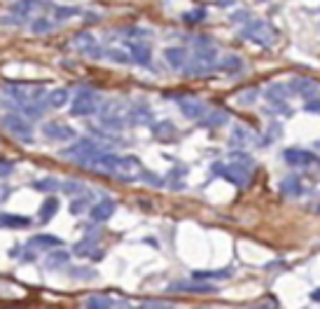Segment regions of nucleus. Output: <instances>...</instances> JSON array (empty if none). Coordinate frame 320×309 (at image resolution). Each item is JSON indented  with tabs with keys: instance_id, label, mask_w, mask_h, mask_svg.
Wrapping results in <instances>:
<instances>
[{
	"instance_id": "36",
	"label": "nucleus",
	"mask_w": 320,
	"mask_h": 309,
	"mask_svg": "<svg viewBox=\"0 0 320 309\" xmlns=\"http://www.w3.org/2000/svg\"><path fill=\"white\" fill-rule=\"evenodd\" d=\"M45 108H47V101H35V103H28V106H21V110H24L26 117H43Z\"/></svg>"
},
{
	"instance_id": "3",
	"label": "nucleus",
	"mask_w": 320,
	"mask_h": 309,
	"mask_svg": "<svg viewBox=\"0 0 320 309\" xmlns=\"http://www.w3.org/2000/svg\"><path fill=\"white\" fill-rule=\"evenodd\" d=\"M213 171L222 176L224 181H229L236 188H243L250 181V171H253V162H234V164H213Z\"/></svg>"
},
{
	"instance_id": "6",
	"label": "nucleus",
	"mask_w": 320,
	"mask_h": 309,
	"mask_svg": "<svg viewBox=\"0 0 320 309\" xmlns=\"http://www.w3.org/2000/svg\"><path fill=\"white\" fill-rule=\"evenodd\" d=\"M0 127L5 129L10 136L24 141V143L33 141V127H30V122L24 120V115H19V113H7V115H3L0 117Z\"/></svg>"
},
{
	"instance_id": "1",
	"label": "nucleus",
	"mask_w": 320,
	"mask_h": 309,
	"mask_svg": "<svg viewBox=\"0 0 320 309\" xmlns=\"http://www.w3.org/2000/svg\"><path fill=\"white\" fill-rule=\"evenodd\" d=\"M103 152H105V150H103L101 146H96L91 139H79L75 146L61 150V155L68 157V159H73V162H77L79 166H87V169H89L91 162H94L98 155H103Z\"/></svg>"
},
{
	"instance_id": "7",
	"label": "nucleus",
	"mask_w": 320,
	"mask_h": 309,
	"mask_svg": "<svg viewBox=\"0 0 320 309\" xmlns=\"http://www.w3.org/2000/svg\"><path fill=\"white\" fill-rule=\"evenodd\" d=\"M98 122H101L105 129L110 131H119L124 127V120H122V110H119V103L117 101H105L98 108Z\"/></svg>"
},
{
	"instance_id": "9",
	"label": "nucleus",
	"mask_w": 320,
	"mask_h": 309,
	"mask_svg": "<svg viewBox=\"0 0 320 309\" xmlns=\"http://www.w3.org/2000/svg\"><path fill=\"white\" fill-rule=\"evenodd\" d=\"M73 45L79 54H87L89 59H103V56H105V49L98 45V40L91 36V33H77Z\"/></svg>"
},
{
	"instance_id": "11",
	"label": "nucleus",
	"mask_w": 320,
	"mask_h": 309,
	"mask_svg": "<svg viewBox=\"0 0 320 309\" xmlns=\"http://www.w3.org/2000/svg\"><path fill=\"white\" fill-rule=\"evenodd\" d=\"M169 293H215L218 286L206 284V281H196V279H185V281H173L166 288Z\"/></svg>"
},
{
	"instance_id": "30",
	"label": "nucleus",
	"mask_w": 320,
	"mask_h": 309,
	"mask_svg": "<svg viewBox=\"0 0 320 309\" xmlns=\"http://www.w3.org/2000/svg\"><path fill=\"white\" fill-rule=\"evenodd\" d=\"M56 211H59V199H56V197H47V199L43 201V206H40V213H37V216H40L43 223H49V220L54 218Z\"/></svg>"
},
{
	"instance_id": "47",
	"label": "nucleus",
	"mask_w": 320,
	"mask_h": 309,
	"mask_svg": "<svg viewBox=\"0 0 320 309\" xmlns=\"http://www.w3.org/2000/svg\"><path fill=\"white\" fill-rule=\"evenodd\" d=\"M306 113H318L320 115V98H311V101H306Z\"/></svg>"
},
{
	"instance_id": "46",
	"label": "nucleus",
	"mask_w": 320,
	"mask_h": 309,
	"mask_svg": "<svg viewBox=\"0 0 320 309\" xmlns=\"http://www.w3.org/2000/svg\"><path fill=\"white\" fill-rule=\"evenodd\" d=\"M14 171V164L7 162V159H0V176H10Z\"/></svg>"
},
{
	"instance_id": "51",
	"label": "nucleus",
	"mask_w": 320,
	"mask_h": 309,
	"mask_svg": "<svg viewBox=\"0 0 320 309\" xmlns=\"http://www.w3.org/2000/svg\"><path fill=\"white\" fill-rule=\"evenodd\" d=\"M311 300H313V302H320V288H315V291L311 293Z\"/></svg>"
},
{
	"instance_id": "27",
	"label": "nucleus",
	"mask_w": 320,
	"mask_h": 309,
	"mask_svg": "<svg viewBox=\"0 0 320 309\" xmlns=\"http://www.w3.org/2000/svg\"><path fill=\"white\" fill-rule=\"evenodd\" d=\"M281 192L283 194H290V197H302L304 194V185L297 176H288L281 181Z\"/></svg>"
},
{
	"instance_id": "8",
	"label": "nucleus",
	"mask_w": 320,
	"mask_h": 309,
	"mask_svg": "<svg viewBox=\"0 0 320 309\" xmlns=\"http://www.w3.org/2000/svg\"><path fill=\"white\" fill-rule=\"evenodd\" d=\"M119 164H122V157H119V155L105 150L103 155H98V157L91 162L89 169L94 171V174H101V176H117V171H119Z\"/></svg>"
},
{
	"instance_id": "37",
	"label": "nucleus",
	"mask_w": 320,
	"mask_h": 309,
	"mask_svg": "<svg viewBox=\"0 0 320 309\" xmlns=\"http://www.w3.org/2000/svg\"><path fill=\"white\" fill-rule=\"evenodd\" d=\"M85 309H112V300L110 297H103V295H91L87 300Z\"/></svg>"
},
{
	"instance_id": "34",
	"label": "nucleus",
	"mask_w": 320,
	"mask_h": 309,
	"mask_svg": "<svg viewBox=\"0 0 320 309\" xmlns=\"http://www.w3.org/2000/svg\"><path fill=\"white\" fill-rule=\"evenodd\" d=\"M231 277V269H213V272H194L192 279L196 281H208V279H229Z\"/></svg>"
},
{
	"instance_id": "28",
	"label": "nucleus",
	"mask_w": 320,
	"mask_h": 309,
	"mask_svg": "<svg viewBox=\"0 0 320 309\" xmlns=\"http://www.w3.org/2000/svg\"><path fill=\"white\" fill-rule=\"evenodd\" d=\"M68 260H70V255H68V251L63 249H56L54 253L47 255V260H45V267L47 269H61V267H66Z\"/></svg>"
},
{
	"instance_id": "35",
	"label": "nucleus",
	"mask_w": 320,
	"mask_h": 309,
	"mask_svg": "<svg viewBox=\"0 0 320 309\" xmlns=\"http://www.w3.org/2000/svg\"><path fill=\"white\" fill-rule=\"evenodd\" d=\"M238 143H241V148H248L253 143V133L243 127H236L234 131H231V146H238Z\"/></svg>"
},
{
	"instance_id": "23",
	"label": "nucleus",
	"mask_w": 320,
	"mask_h": 309,
	"mask_svg": "<svg viewBox=\"0 0 320 309\" xmlns=\"http://www.w3.org/2000/svg\"><path fill=\"white\" fill-rule=\"evenodd\" d=\"M288 89H290V87L281 85V82H273V85H269L264 89V98L271 103H285V98L292 94V91H288Z\"/></svg>"
},
{
	"instance_id": "43",
	"label": "nucleus",
	"mask_w": 320,
	"mask_h": 309,
	"mask_svg": "<svg viewBox=\"0 0 320 309\" xmlns=\"http://www.w3.org/2000/svg\"><path fill=\"white\" fill-rule=\"evenodd\" d=\"M206 19V10L204 7H199V10H192V12H185L182 14V21L185 24H201Z\"/></svg>"
},
{
	"instance_id": "14",
	"label": "nucleus",
	"mask_w": 320,
	"mask_h": 309,
	"mask_svg": "<svg viewBox=\"0 0 320 309\" xmlns=\"http://www.w3.org/2000/svg\"><path fill=\"white\" fill-rule=\"evenodd\" d=\"M283 157L290 166H311V164L318 162V157H315L313 152L304 150V148H288V150L283 152Z\"/></svg>"
},
{
	"instance_id": "53",
	"label": "nucleus",
	"mask_w": 320,
	"mask_h": 309,
	"mask_svg": "<svg viewBox=\"0 0 320 309\" xmlns=\"http://www.w3.org/2000/svg\"><path fill=\"white\" fill-rule=\"evenodd\" d=\"M315 211H318V213H320V206H315Z\"/></svg>"
},
{
	"instance_id": "44",
	"label": "nucleus",
	"mask_w": 320,
	"mask_h": 309,
	"mask_svg": "<svg viewBox=\"0 0 320 309\" xmlns=\"http://www.w3.org/2000/svg\"><path fill=\"white\" fill-rule=\"evenodd\" d=\"M257 94H260V89H248L246 94H241V96H238V101H241L243 106H248V103H253L255 98H257Z\"/></svg>"
},
{
	"instance_id": "17",
	"label": "nucleus",
	"mask_w": 320,
	"mask_h": 309,
	"mask_svg": "<svg viewBox=\"0 0 320 309\" xmlns=\"http://www.w3.org/2000/svg\"><path fill=\"white\" fill-rule=\"evenodd\" d=\"M140 174H143V166H140L138 159L131 157V155L122 157L119 171H117V178L119 181H136V178H140Z\"/></svg>"
},
{
	"instance_id": "26",
	"label": "nucleus",
	"mask_w": 320,
	"mask_h": 309,
	"mask_svg": "<svg viewBox=\"0 0 320 309\" xmlns=\"http://www.w3.org/2000/svg\"><path fill=\"white\" fill-rule=\"evenodd\" d=\"M175 124L169 120H164V122H157V124H152V136L159 141H173L175 139Z\"/></svg>"
},
{
	"instance_id": "50",
	"label": "nucleus",
	"mask_w": 320,
	"mask_h": 309,
	"mask_svg": "<svg viewBox=\"0 0 320 309\" xmlns=\"http://www.w3.org/2000/svg\"><path fill=\"white\" fill-rule=\"evenodd\" d=\"M98 19H101V17H96L94 12H89V14L85 17V21H87V24H94V21H98Z\"/></svg>"
},
{
	"instance_id": "2",
	"label": "nucleus",
	"mask_w": 320,
	"mask_h": 309,
	"mask_svg": "<svg viewBox=\"0 0 320 309\" xmlns=\"http://www.w3.org/2000/svg\"><path fill=\"white\" fill-rule=\"evenodd\" d=\"M238 38L253 40V43L262 45V47H269V45H273V40H276V30L266 24V21H262V19H253V21L246 24V28L238 30Z\"/></svg>"
},
{
	"instance_id": "32",
	"label": "nucleus",
	"mask_w": 320,
	"mask_h": 309,
	"mask_svg": "<svg viewBox=\"0 0 320 309\" xmlns=\"http://www.w3.org/2000/svg\"><path fill=\"white\" fill-rule=\"evenodd\" d=\"M61 185H63V183H61L59 178H54V176L40 178V181L33 183V188L40 190V192H56V190H61Z\"/></svg>"
},
{
	"instance_id": "38",
	"label": "nucleus",
	"mask_w": 320,
	"mask_h": 309,
	"mask_svg": "<svg viewBox=\"0 0 320 309\" xmlns=\"http://www.w3.org/2000/svg\"><path fill=\"white\" fill-rule=\"evenodd\" d=\"M105 56H108L110 61H115V63H131V54H127V52L119 47H110L108 52H105Z\"/></svg>"
},
{
	"instance_id": "20",
	"label": "nucleus",
	"mask_w": 320,
	"mask_h": 309,
	"mask_svg": "<svg viewBox=\"0 0 320 309\" xmlns=\"http://www.w3.org/2000/svg\"><path fill=\"white\" fill-rule=\"evenodd\" d=\"M61 244H63V239H59V236H54V234H37L26 244V249L47 251V249H59Z\"/></svg>"
},
{
	"instance_id": "19",
	"label": "nucleus",
	"mask_w": 320,
	"mask_h": 309,
	"mask_svg": "<svg viewBox=\"0 0 320 309\" xmlns=\"http://www.w3.org/2000/svg\"><path fill=\"white\" fill-rule=\"evenodd\" d=\"M164 56L169 61V66L175 68V71H185L189 63V54L185 47H166L164 49Z\"/></svg>"
},
{
	"instance_id": "33",
	"label": "nucleus",
	"mask_w": 320,
	"mask_h": 309,
	"mask_svg": "<svg viewBox=\"0 0 320 309\" xmlns=\"http://www.w3.org/2000/svg\"><path fill=\"white\" fill-rule=\"evenodd\" d=\"M98 244V236H91V234H87L82 242L75 246V253L79 255V258H85V255H94V246Z\"/></svg>"
},
{
	"instance_id": "42",
	"label": "nucleus",
	"mask_w": 320,
	"mask_h": 309,
	"mask_svg": "<svg viewBox=\"0 0 320 309\" xmlns=\"http://www.w3.org/2000/svg\"><path fill=\"white\" fill-rule=\"evenodd\" d=\"M61 190H63L66 194H85L87 192L82 181H66L63 185H61Z\"/></svg>"
},
{
	"instance_id": "45",
	"label": "nucleus",
	"mask_w": 320,
	"mask_h": 309,
	"mask_svg": "<svg viewBox=\"0 0 320 309\" xmlns=\"http://www.w3.org/2000/svg\"><path fill=\"white\" fill-rule=\"evenodd\" d=\"M140 178H143V181H147V183H152L154 188H162V178H159V176H154V174H150V171H145V169H143Z\"/></svg>"
},
{
	"instance_id": "31",
	"label": "nucleus",
	"mask_w": 320,
	"mask_h": 309,
	"mask_svg": "<svg viewBox=\"0 0 320 309\" xmlns=\"http://www.w3.org/2000/svg\"><path fill=\"white\" fill-rule=\"evenodd\" d=\"M68 98H70V94H68V89H52L47 94V106H52V108H63L68 103Z\"/></svg>"
},
{
	"instance_id": "25",
	"label": "nucleus",
	"mask_w": 320,
	"mask_h": 309,
	"mask_svg": "<svg viewBox=\"0 0 320 309\" xmlns=\"http://www.w3.org/2000/svg\"><path fill=\"white\" fill-rule=\"evenodd\" d=\"M229 122V113L227 110H208V115L201 120V127L206 129H215V127H222Z\"/></svg>"
},
{
	"instance_id": "48",
	"label": "nucleus",
	"mask_w": 320,
	"mask_h": 309,
	"mask_svg": "<svg viewBox=\"0 0 320 309\" xmlns=\"http://www.w3.org/2000/svg\"><path fill=\"white\" fill-rule=\"evenodd\" d=\"M231 21H243V24H248V21H253V19H250V12H236L234 17H231Z\"/></svg>"
},
{
	"instance_id": "5",
	"label": "nucleus",
	"mask_w": 320,
	"mask_h": 309,
	"mask_svg": "<svg viewBox=\"0 0 320 309\" xmlns=\"http://www.w3.org/2000/svg\"><path fill=\"white\" fill-rule=\"evenodd\" d=\"M101 108V94L94 89H79L75 94V101L70 106V115L73 117H89L98 113Z\"/></svg>"
},
{
	"instance_id": "24",
	"label": "nucleus",
	"mask_w": 320,
	"mask_h": 309,
	"mask_svg": "<svg viewBox=\"0 0 320 309\" xmlns=\"http://www.w3.org/2000/svg\"><path fill=\"white\" fill-rule=\"evenodd\" d=\"M222 73H241L243 71V59L238 54H224L222 59L218 61V66Z\"/></svg>"
},
{
	"instance_id": "49",
	"label": "nucleus",
	"mask_w": 320,
	"mask_h": 309,
	"mask_svg": "<svg viewBox=\"0 0 320 309\" xmlns=\"http://www.w3.org/2000/svg\"><path fill=\"white\" fill-rule=\"evenodd\" d=\"M75 277H94V272H87V269H73Z\"/></svg>"
},
{
	"instance_id": "10",
	"label": "nucleus",
	"mask_w": 320,
	"mask_h": 309,
	"mask_svg": "<svg viewBox=\"0 0 320 309\" xmlns=\"http://www.w3.org/2000/svg\"><path fill=\"white\" fill-rule=\"evenodd\" d=\"M43 87H28V85H19V87H5V94L7 96H12L14 101H19L21 106H28V103H35L40 101V96H43Z\"/></svg>"
},
{
	"instance_id": "16",
	"label": "nucleus",
	"mask_w": 320,
	"mask_h": 309,
	"mask_svg": "<svg viewBox=\"0 0 320 309\" xmlns=\"http://www.w3.org/2000/svg\"><path fill=\"white\" fill-rule=\"evenodd\" d=\"M43 133L52 141H73L75 139V129L68 127V124H61V122H47L43 127Z\"/></svg>"
},
{
	"instance_id": "22",
	"label": "nucleus",
	"mask_w": 320,
	"mask_h": 309,
	"mask_svg": "<svg viewBox=\"0 0 320 309\" xmlns=\"http://www.w3.org/2000/svg\"><path fill=\"white\" fill-rule=\"evenodd\" d=\"M0 225L3 227H12V230H24V227H30L33 220L28 216H14V213H0Z\"/></svg>"
},
{
	"instance_id": "4",
	"label": "nucleus",
	"mask_w": 320,
	"mask_h": 309,
	"mask_svg": "<svg viewBox=\"0 0 320 309\" xmlns=\"http://www.w3.org/2000/svg\"><path fill=\"white\" fill-rule=\"evenodd\" d=\"M215 66H218V54H215V49L211 45H206L204 49H196L192 54L187 68H185V75H206Z\"/></svg>"
},
{
	"instance_id": "15",
	"label": "nucleus",
	"mask_w": 320,
	"mask_h": 309,
	"mask_svg": "<svg viewBox=\"0 0 320 309\" xmlns=\"http://www.w3.org/2000/svg\"><path fill=\"white\" fill-rule=\"evenodd\" d=\"M290 89H292V94L311 101V98L318 96L320 85L313 82V80H308V78H295V80H290Z\"/></svg>"
},
{
	"instance_id": "18",
	"label": "nucleus",
	"mask_w": 320,
	"mask_h": 309,
	"mask_svg": "<svg viewBox=\"0 0 320 309\" xmlns=\"http://www.w3.org/2000/svg\"><path fill=\"white\" fill-rule=\"evenodd\" d=\"M117 204L112 199H101L89 209V216L94 223H105L108 218H112V213H115Z\"/></svg>"
},
{
	"instance_id": "39",
	"label": "nucleus",
	"mask_w": 320,
	"mask_h": 309,
	"mask_svg": "<svg viewBox=\"0 0 320 309\" xmlns=\"http://www.w3.org/2000/svg\"><path fill=\"white\" fill-rule=\"evenodd\" d=\"M75 14H79L77 7H54V21H56V24L68 21V19L75 17Z\"/></svg>"
},
{
	"instance_id": "21",
	"label": "nucleus",
	"mask_w": 320,
	"mask_h": 309,
	"mask_svg": "<svg viewBox=\"0 0 320 309\" xmlns=\"http://www.w3.org/2000/svg\"><path fill=\"white\" fill-rule=\"evenodd\" d=\"M129 54H131L133 63H138V66H150V61H152L150 45H145V43H131V47H129Z\"/></svg>"
},
{
	"instance_id": "52",
	"label": "nucleus",
	"mask_w": 320,
	"mask_h": 309,
	"mask_svg": "<svg viewBox=\"0 0 320 309\" xmlns=\"http://www.w3.org/2000/svg\"><path fill=\"white\" fill-rule=\"evenodd\" d=\"M313 148H318V150H320V141H315V143H313Z\"/></svg>"
},
{
	"instance_id": "12",
	"label": "nucleus",
	"mask_w": 320,
	"mask_h": 309,
	"mask_svg": "<svg viewBox=\"0 0 320 309\" xmlns=\"http://www.w3.org/2000/svg\"><path fill=\"white\" fill-rule=\"evenodd\" d=\"M12 10L21 19H28V17H35V14H43L45 10H52V3H47V0H17L12 5Z\"/></svg>"
},
{
	"instance_id": "29",
	"label": "nucleus",
	"mask_w": 320,
	"mask_h": 309,
	"mask_svg": "<svg viewBox=\"0 0 320 309\" xmlns=\"http://www.w3.org/2000/svg\"><path fill=\"white\" fill-rule=\"evenodd\" d=\"M129 122H133V124H147V122H152V110L147 106H133L129 110Z\"/></svg>"
},
{
	"instance_id": "13",
	"label": "nucleus",
	"mask_w": 320,
	"mask_h": 309,
	"mask_svg": "<svg viewBox=\"0 0 320 309\" xmlns=\"http://www.w3.org/2000/svg\"><path fill=\"white\" fill-rule=\"evenodd\" d=\"M178 106H180V113L187 120H204L206 115H208V108H206V103L204 101H199V98H189V96H185V98H178Z\"/></svg>"
},
{
	"instance_id": "41",
	"label": "nucleus",
	"mask_w": 320,
	"mask_h": 309,
	"mask_svg": "<svg viewBox=\"0 0 320 309\" xmlns=\"http://www.w3.org/2000/svg\"><path fill=\"white\" fill-rule=\"evenodd\" d=\"M54 24H56V21H49V19H45V17H37L35 21H33V26H30V28H33V33H35V36H40V33H47V30L54 28Z\"/></svg>"
},
{
	"instance_id": "40",
	"label": "nucleus",
	"mask_w": 320,
	"mask_h": 309,
	"mask_svg": "<svg viewBox=\"0 0 320 309\" xmlns=\"http://www.w3.org/2000/svg\"><path fill=\"white\" fill-rule=\"evenodd\" d=\"M89 201H91V194L89 192H85V197H82V199H73V204H70V213H73V216H82V213L87 211Z\"/></svg>"
}]
</instances>
